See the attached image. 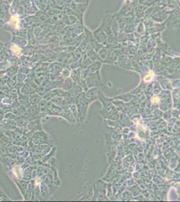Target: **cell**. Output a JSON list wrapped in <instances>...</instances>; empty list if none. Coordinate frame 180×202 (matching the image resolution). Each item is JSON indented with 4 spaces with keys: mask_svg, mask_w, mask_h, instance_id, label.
Masks as SVG:
<instances>
[{
    "mask_svg": "<svg viewBox=\"0 0 180 202\" xmlns=\"http://www.w3.org/2000/svg\"><path fill=\"white\" fill-rule=\"evenodd\" d=\"M15 182H16L17 185H18V186L19 187V188H20V191H21L22 193V195H24V197H26V190H27L28 189V185H27V182H26V181H15Z\"/></svg>",
    "mask_w": 180,
    "mask_h": 202,
    "instance_id": "1",
    "label": "cell"
},
{
    "mask_svg": "<svg viewBox=\"0 0 180 202\" xmlns=\"http://www.w3.org/2000/svg\"><path fill=\"white\" fill-rule=\"evenodd\" d=\"M10 23L11 24L13 25L14 28L18 29L19 28V17L18 15L13 16L10 19Z\"/></svg>",
    "mask_w": 180,
    "mask_h": 202,
    "instance_id": "2",
    "label": "cell"
},
{
    "mask_svg": "<svg viewBox=\"0 0 180 202\" xmlns=\"http://www.w3.org/2000/svg\"><path fill=\"white\" fill-rule=\"evenodd\" d=\"M33 167L34 166H30V167L28 168L26 170H24V179L26 180H28L32 178V172L33 171Z\"/></svg>",
    "mask_w": 180,
    "mask_h": 202,
    "instance_id": "3",
    "label": "cell"
},
{
    "mask_svg": "<svg viewBox=\"0 0 180 202\" xmlns=\"http://www.w3.org/2000/svg\"><path fill=\"white\" fill-rule=\"evenodd\" d=\"M34 190V183L33 182H32V184L30 183L28 186V189L26 190L27 193H26V197H25V199H30V196L32 195V192Z\"/></svg>",
    "mask_w": 180,
    "mask_h": 202,
    "instance_id": "4",
    "label": "cell"
},
{
    "mask_svg": "<svg viewBox=\"0 0 180 202\" xmlns=\"http://www.w3.org/2000/svg\"><path fill=\"white\" fill-rule=\"evenodd\" d=\"M40 100H41L40 96H39L37 94H34V95L31 96L30 98V103L33 104V105H36V104L38 103V102H40Z\"/></svg>",
    "mask_w": 180,
    "mask_h": 202,
    "instance_id": "5",
    "label": "cell"
},
{
    "mask_svg": "<svg viewBox=\"0 0 180 202\" xmlns=\"http://www.w3.org/2000/svg\"><path fill=\"white\" fill-rule=\"evenodd\" d=\"M40 126L39 121H32L28 125V127L30 130H37L38 127Z\"/></svg>",
    "mask_w": 180,
    "mask_h": 202,
    "instance_id": "6",
    "label": "cell"
},
{
    "mask_svg": "<svg viewBox=\"0 0 180 202\" xmlns=\"http://www.w3.org/2000/svg\"><path fill=\"white\" fill-rule=\"evenodd\" d=\"M12 51H13V53L15 54V55H18V56H20V55H21V53H22V51L21 49H20V48L19 47H18L17 45H13L12 46Z\"/></svg>",
    "mask_w": 180,
    "mask_h": 202,
    "instance_id": "7",
    "label": "cell"
},
{
    "mask_svg": "<svg viewBox=\"0 0 180 202\" xmlns=\"http://www.w3.org/2000/svg\"><path fill=\"white\" fill-rule=\"evenodd\" d=\"M21 169L22 168L18 166H14V174L17 176V177L18 178V179H21V176H22V173H21Z\"/></svg>",
    "mask_w": 180,
    "mask_h": 202,
    "instance_id": "8",
    "label": "cell"
},
{
    "mask_svg": "<svg viewBox=\"0 0 180 202\" xmlns=\"http://www.w3.org/2000/svg\"><path fill=\"white\" fill-rule=\"evenodd\" d=\"M153 76H154V73H153V72H150L145 77V78H144V81H145V82H150V81L152 80Z\"/></svg>",
    "mask_w": 180,
    "mask_h": 202,
    "instance_id": "9",
    "label": "cell"
},
{
    "mask_svg": "<svg viewBox=\"0 0 180 202\" xmlns=\"http://www.w3.org/2000/svg\"><path fill=\"white\" fill-rule=\"evenodd\" d=\"M151 101H152V102H153V103H157V102H159V98L158 97V96H154V97H153Z\"/></svg>",
    "mask_w": 180,
    "mask_h": 202,
    "instance_id": "10",
    "label": "cell"
}]
</instances>
